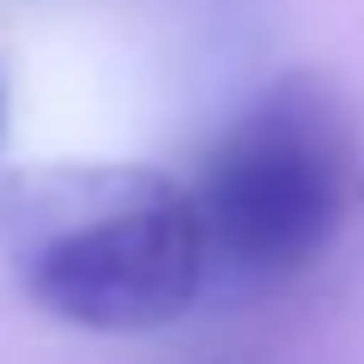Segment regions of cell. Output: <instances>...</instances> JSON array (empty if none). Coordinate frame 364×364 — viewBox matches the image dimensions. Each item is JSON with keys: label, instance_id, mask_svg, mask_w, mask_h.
<instances>
[{"label": "cell", "instance_id": "obj_2", "mask_svg": "<svg viewBox=\"0 0 364 364\" xmlns=\"http://www.w3.org/2000/svg\"><path fill=\"white\" fill-rule=\"evenodd\" d=\"M207 279L213 249L200 213L170 182H140V195L61 225L25 261V291L85 334H152L195 310Z\"/></svg>", "mask_w": 364, "mask_h": 364}, {"label": "cell", "instance_id": "obj_3", "mask_svg": "<svg viewBox=\"0 0 364 364\" xmlns=\"http://www.w3.org/2000/svg\"><path fill=\"white\" fill-rule=\"evenodd\" d=\"M0 128H6V91H0Z\"/></svg>", "mask_w": 364, "mask_h": 364}, {"label": "cell", "instance_id": "obj_1", "mask_svg": "<svg viewBox=\"0 0 364 364\" xmlns=\"http://www.w3.org/2000/svg\"><path fill=\"white\" fill-rule=\"evenodd\" d=\"M352 188V146L322 91L286 85L255 104L195 182L213 261L243 273H291L334 237Z\"/></svg>", "mask_w": 364, "mask_h": 364}]
</instances>
